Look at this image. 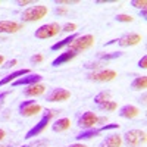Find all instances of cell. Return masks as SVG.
<instances>
[{
  "mask_svg": "<svg viewBox=\"0 0 147 147\" xmlns=\"http://www.w3.org/2000/svg\"><path fill=\"white\" fill-rule=\"evenodd\" d=\"M59 112H60V110H57V109H46L44 113H43V116H41V119L25 134V138L30 140V138H34L35 136H40V134L47 128V125L50 124V121H52L56 115H59Z\"/></svg>",
  "mask_w": 147,
  "mask_h": 147,
  "instance_id": "cell-1",
  "label": "cell"
},
{
  "mask_svg": "<svg viewBox=\"0 0 147 147\" xmlns=\"http://www.w3.org/2000/svg\"><path fill=\"white\" fill-rule=\"evenodd\" d=\"M47 13H49V7L46 5H35V6H31L24 10L22 21L24 22H35V21L43 19Z\"/></svg>",
  "mask_w": 147,
  "mask_h": 147,
  "instance_id": "cell-2",
  "label": "cell"
},
{
  "mask_svg": "<svg viewBox=\"0 0 147 147\" xmlns=\"http://www.w3.org/2000/svg\"><path fill=\"white\" fill-rule=\"evenodd\" d=\"M93 44H94V35L84 34V35H78L77 38L68 46V50L80 53V52H84V50H88L90 47H93Z\"/></svg>",
  "mask_w": 147,
  "mask_h": 147,
  "instance_id": "cell-3",
  "label": "cell"
},
{
  "mask_svg": "<svg viewBox=\"0 0 147 147\" xmlns=\"http://www.w3.org/2000/svg\"><path fill=\"white\" fill-rule=\"evenodd\" d=\"M147 141L146 132L141 129H129L124 134V143L128 147H141Z\"/></svg>",
  "mask_w": 147,
  "mask_h": 147,
  "instance_id": "cell-4",
  "label": "cell"
},
{
  "mask_svg": "<svg viewBox=\"0 0 147 147\" xmlns=\"http://www.w3.org/2000/svg\"><path fill=\"white\" fill-rule=\"evenodd\" d=\"M60 31H62V27L57 22H50V24H44V25L38 27L35 30L34 35H35V38L47 40V38H52V37L57 35Z\"/></svg>",
  "mask_w": 147,
  "mask_h": 147,
  "instance_id": "cell-5",
  "label": "cell"
},
{
  "mask_svg": "<svg viewBox=\"0 0 147 147\" xmlns=\"http://www.w3.org/2000/svg\"><path fill=\"white\" fill-rule=\"evenodd\" d=\"M119 128V124H106L100 128H90V129H82L78 136H75V140L77 141H84V140H91L94 137H99L103 131H107V129H116Z\"/></svg>",
  "mask_w": 147,
  "mask_h": 147,
  "instance_id": "cell-6",
  "label": "cell"
},
{
  "mask_svg": "<svg viewBox=\"0 0 147 147\" xmlns=\"http://www.w3.org/2000/svg\"><path fill=\"white\" fill-rule=\"evenodd\" d=\"M116 77V72L113 69H100V71H93L87 75L88 81L93 82H107V81H112Z\"/></svg>",
  "mask_w": 147,
  "mask_h": 147,
  "instance_id": "cell-7",
  "label": "cell"
},
{
  "mask_svg": "<svg viewBox=\"0 0 147 147\" xmlns=\"http://www.w3.org/2000/svg\"><path fill=\"white\" fill-rule=\"evenodd\" d=\"M18 112L24 118H30V116H34L38 112H41V106L38 103H35V100H25V102L19 103Z\"/></svg>",
  "mask_w": 147,
  "mask_h": 147,
  "instance_id": "cell-8",
  "label": "cell"
},
{
  "mask_svg": "<svg viewBox=\"0 0 147 147\" xmlns=\"http://www.w3.org/2000/svg\"><path fill=\"white\" fill-rule=\"evenodd\" d=\"M97 116L94 112H84L80 118H78V127L82 128V129H90V128H94V125L97 124Z\"/></svg>",
  "mask_w": 147,
  "mask_h": 147,
  "instance_id": "cell-9",
  "label": "cell"
},
{
  "mask_svg": "<svg viewBox=\"0 0 147 147\" xmlns=\"http://www.w3.org/2000/svg\"><path fill=\"white\" fill-rule=\"evenodd\" d=\"M71 97V91L66 90V88H53L50 93L47 94L46 100L50 102V103H55V102H66Z\"/></svg>",
  "mask_w": 147,
  "mask_h": 147,
  "instance_id": "cell-10",
  "label": "cell"
},
{
  "mask_svg": "<svg viewBox=\"0 0 147 147\" xmlns=\"http://www.w3.org/2000/svg\"><path fill=\"white\" fill-rule=\"evenodd\" d=\"M43 81V75L40 74H28V75H24L18 80H15L12 82V87H19V85H32V84H37V82H41Z\"/></svg>",
  "mask_w": 147,
  "mask_h": 147,
  "instance_id": "cell-11",
  "label": "cell"
},
{
  "mask_svg": "<svg viewBox=\"0 0 147 147\" xmlns=\"http://www.w3.org/2000/svg\"><path fill=\"white\" fill-rule=\"evenodd\" d=\"M141 41V35L137 34V32H128V34H124L122 37L116 40V43L121 46V47H129V46H136Z\"/></svg>",
  "mask_w": 147,
  "mask_h": 147,
  "instance_id": "cell-12",
  "label": "cell"
},
{
  "mask_svg": "<svg viewBox=\"0 0 147 147\" xmlns=\"http://www.w3.org/2000/svg\"><path fill=\"white\" fill-rule=\"evenodd\" d=\"M22 24L15 21H0V34H15L22 30Z\"/></svg>",
  "mask_w": 147,
  "mask_h": 147,
  "instance_id": "cell-13",
  "label": "cell"
},
{
  "mask_svg": "<svg viewBox=\"0 0 147 147\" xmlns=\"http://www.w3.org/2000/svg\"><path fill=\"white\" fill-rule=\"evenodd\" d=\"M140 113V109L134 105H125L119 109V116L121 118H125V119H132L136 118Z\"/></svg>",
  "mask_w": 147,
  "mask_h": 147,
  "instance_id": "cell-14",
  "label": "cell"
},
{
  "mask_svg": "<svg viewBox=\"0 0 147 147\" xmlns=\"http://www.w3.org/2000/svg\"><path fill=\"white\" fill-rule=\"evenodd\" d=\"M28 74H31L30 69H18L15 72H12V74H9V75H6L3 80H0V87H3V85H6L9 82H13L15 80H18L24 75H28Z\"/></svg>",
  "mask_w": 147,
  "mask_h": 147,
  "instance_id": "cell-15",
  "label": "cell"
},
{
  "mask_svg": "<svg viewBox=\"0 0 147 147\" xmlns=\"http://www.w3.org/2000/svg\"><path fill=\"white\" fill-rule=\"evenodd\" d=\"M46 91V85L41 82H37L32 85H28V87L24 90V94L28 96V97H37V96H41Z\"/></svg>",
  "mask_w": 147,
  "mask_h": 147,
  "instance_id": "cell-16",
  "label": "cell"
},
{
  "mask_svg": "<svg viewBox=\"0 0 147 147\" xmlns=\"http://www.w3.org/2000/svg\"><path fill=\"white\" fill-rule=\"evenodd\" d=\"M77 55H78V53H75V52L66 50V52H63V53H60V55L53 60V62H52V66H59V65L68 63V62H71L74 57H77Z\"/></svg>",
  "mask_w": 147,
  "mask_h": 147,
  "instance_id": "cell-17",
  "label": "cell"
},
{
  "mask_svg": "<svg viewBox=\"0 0 147 147\" xmlns=\"http://www.w3.org/2000/svg\"><path fill=\"white\" fill-rule=\"evenodd\" d=\"M122 137L118 134H109V136L100 143V147H121Z\"/></svg>",
  "mask_w": 147,
  "mask_h": 147,
  "instance_id": "cell-18",
  "label": "cell"
},
{
  "mask_svg": "<svg viewBox=\"0 0 147 147\" xmlns=\"http://www.w3.org/2000/svg\"><path fill=\"white\" fill-rule=\"evenodd\" d=\"M69 127H71V119L69 118H59L52 124V129L55 132H63Z\"/></svg>",
  "mask_w": 147,
  "mask_h": 147,
  "instance_id": "cell-19",
  "label": "cell"
},
{
  "mask_svg": "<svg viewBox=\"0 0 147 147\" xmlns=\"http://www.w3.org/2000/svg\"><path fill=\"white\" fill-rule=\"evenodd\" d=\"M78 35H80L78 32H72L71 35H68V37H66V38H63L62 41H59V43H55V44H53V46H52L50 49H52L53 52H57V50H60V49H63V47L69 46V44H71V43H72L74 40L77 38Z\"/></svg>",
  "mask_w": 147,
  "mask_h": 147,
  "instance_id": "cell-20",
  "label": "cell"
},
{
  "mask_svg": "<svg viewBox=\"0 0 147 147\" xmlns=\"http://www.w3.org/2000/svg\"><path fill=\"white\" fill-rule=\"evenodd\" d=\"M146 87H147V77H146V75L134 78V80H132V82H131V90H134V91L144 90Z\"/></svg>",
  "mask_w": 147,
  "mask_h": 147,
  "instance_id": "cell-21",
  "label": "cell"
},
{
  "mask_svg": "<svg viewBox=\"0 0 147 147\" xmlns=\"http://www.w3.org/2000/svg\"><path fill=\"white\" fill-rule=\"evenodd\" d=\"M110 97H112V93H110L109 90H103V91H100L99 94H96V96H94V103L99 106V105H102V103L109 102V100H110Z\"/></svg>",
  "mask_w": 147,
  "mask_h": 147,
  "instance_id": "cell-22",
  "label": "cell"
},
{
  "mask_svg": "<svg viewBox=\"0 0 147 147\" xmlns=\"http://www.w3.org/2000/svg\"><path fill=\"white\" fill-rule=\"evenodd\" d=\"M97 107H99L100 112H113V110H116L118 105H116V102H113V100H109V102H106V103L99 105Z\"/></svg>",
  "mask_w": 147,
  "mask_h": 147,
  "instance_id": "cell-23",
  "label": "cell"
},
{
  "mask_svg": "<svg viewBox=\"0 0 147 147\" xmlns=\"http://www.w3.org/2000/svg\"><path fill=\"white\" fill-rule=\"evenodd\" d=\"M122 55V52H113V53H99V59L100 60H113V59H118V57H121Z\"/></svg>",
  "mask_w": 147,
  "mask_h": 147,
  "instance_id": "cell-24",
  "label": "cell"
},
{
  "mask_svg": "<svg viewBox=\"0 0 147 147\" xmlns=\"http://www.w3.org/2000/svg\"><path fill=\"white\" fill-rule=\"evenodd\" d=\"M115 19L118 22H132L134 21V18L131 15H127V13H119V15L115 16Z\"/></svg>",
  "mask_w": 147,
  "mask_h": 147,
  "instance_id": "cell-25",
  "label": "cell"
},
{
  "mask_svg": "<svg viewBox=\"0 0 147 147\" xmlns=\"http://www.w3.org/2000/svg\"><path fill=\"white\" fill-rule=\"evenodd\" d=\"M129 5L134 6V7H137V9H146L147 2H146V0H131Z\"/></svg>",
  "mask_w": 147,
  "mask_h": 147,
  "instance_id": "cell-26",
  "label": "cell"
},
{
  "mask_svg": "<svg viewBox=\"0 0 147 147\" xmlns=\"http://www.w3.org/2000/svg\"><path fill=\"white\" fill-rule=\"evenodd\" d=\"M75 30H77V24H74V22H66L62 27V31H65V32H74Z\"/></svg>",
  "mask_w": 147,
  "mask_h": 147,
  "instance_id": "cell-27",
  "label": "cell"
},
{
  "mask_svg": "<svg viewBox=\"0 0 147 147\" xmlns=\"http://www.w3.org/2000/svg\"><path fill=\"white\" fill-rule=\"evenodd\" d=\"M87 69H94V71H100V68L103 66L102 62H90V63H85L84 65Z\"/></svg>",
  "mask_w": 147,
  "mask_h": 147,
  "instance_id": "cell-28",
  "label": "cell"
},
{
  "mask_svg": "<svg viewBox=\"0 0 147 147\" xmlns=\"http://www.w3.org/2000/svg\"><path fill=\"white\" fill-rule=\"evenodd\" d=\"M31 62L32 63H41L43 62V60H44V57H43V55H40V53H35V55H32L31 56Z\"/></svg>",
  "mask_w": 147,
  "mask_h": 147,
  "instance_id": "cell-29",
  "label": "cell"
},
{
  "mask_svg": "<svg viewBox=\"0 0 147 147\" xmlns=\"http://www.w3.org/2000/svg\"><path fill=\"white\" fill-rule=\"evenodd\" d=\"M12 93V90H7V91H3V93H0V109L3 107L5 102H6V97Z\"/></svg>",
  "mask_w": 147,
  "mask_h": 147,
  "instance_id": "cell-30",
  "label": "cell"
},
{
  "mask_svg": "<svg viewBox=\"0 0 147 147\" xmlns=\"http://www.w3.org/2000/svg\"><path fill=\"white\" fill-rule=\"evenodd\" d=\"M80 2L78 0H56V5L60 6V5H78Z\"/></svg>",
  "mask_w": 147,
  "mask_h": 147,
  "instance_id": "cell-31",
  "label": "cell"
},
{
  "mask_svg": "<svg viewBox=\"0 0 147 147\" xmlns=\"http://www.w3.org/2000/svg\"><path fill=\"white\" fill-rule=\"evenodd\" d=\"M40 146H47V141L46 140H40V141H35V143H31V144L21 146V147H40Z\"/></svg>",
  "mask_w": 147,
  "mask_h": 147,
  "instance_id": "cell-32",
  "label": "cell"
},
{
  "mask_svg": "<svg viewBox=\"0 0 147 147\" xmlns=\"http://www.w3.org/2000/svg\"><path fill=\"white\" fill-rule=\"evenodd\" d=\"M138 66H140L141 69H146V68H147V56H143V57L138 60Z\"/></svg>",
  "mask_w": 147,
  "mask_h": 147,
  "instance_id": "cell-33",
  "label": "cell"
},
{
  "mask_svg": "<svg viewBox=\"0 0 147 147\" xmlns=\"http://www.w3.org/2000/svg\"><path fill=\"white\" fill-rule=\"evenodd\" d=\"M55 12H56L57 15H65L66 12H68V9H66V7H63V6H57Z\"/></svg>",
  "mask_w": 147,
  "mask_h": 147,
  "instance_id": "cell-34",
  "label": "cell"
},
{
  "mask_svg": "<svg viewBox=\"0 0 147 147\" xmlns=\"http://www.w3.org/2000/svg\"><path fill=\"white\" fill-rule=\"evenodd\" d=\"M16 63H18V60H16V59H12V60H9V62H6V65H3V68L7 69V68H10V66H15Z\"/></svg>",
  "mask_w": 147,
  "mask_h": 147,
  "instance_id": "cell-35",
  "label": "cell"
},
{
  "mask_svg": "<svg viewBox=\"0 0 147 147\" xmlns=\"http://www.w3.org/2000/svg\"><path fill=\"white\" fill-rule=\"evenodd\" d=\"M30 3H31L30 0H18V2H16L18 6H27V5H30Z\"/></svg>",
  "mask_w": 147,
  "mask_h": 147,
  "instance_id": "cell-36",
  "label": "cell"
},
{
  "mask_svg": "<svg viewBox=\"0 0 147 147\" xmlns=\"http://www.w3.org/2000/svg\"><path fill=\"white\" fill-rule=\"evenodd\" d=\"M66 147H87V146H85L84 143H74V144H69Z\"/></svg>",
  "mask_w": 147,
  "mask_h": 147,
  "instance_id": "cell-37",
  "label": "cell"
},
{
  "mask_svg": "<svg viewBox=\"0 0 147 147\" xmlns=\"http://www.w3.org/2000/svg\"><path fill=\"white\" fill-rule=\"evenodd\" d=\"M140 16L146 19V16H147V12H146V9H141V10H140Z\"/></svg>",
  "mask_w": 147,
  "mask_h": 147,
  "instance_id": "cell-38",
  "label": "cell"
},
{
  "mask_svg": "<svg viewBox=\"0 0 147 147\" xmlns=\"http://www.w3.org/2000/svg\"><path fill=\"white\" fill-rule=\"evenodd\" d=\"M6 136V132H5V129H2L0 128V140H3V137Z\"/></svg>",
  "mask_w": 147,
  "mask_h": 147,
  "instance_id": "cell-39",
  "label": "cell"
},
{
  "mask_svg": "<svg viewBox=\"0 0 147 147\" xmlns=\"http://www.w3.org/2000/svg\"><path fill=\"white\" fill-rule=\"evenodd\" d=\"M3 62H5V59H3V56H2V55H0V65H2Z\"/></svg>",
  "mask_w": 147,
  "mask_h": 147,
  "instance_id": "cell-40",
  "label": "cell"
}]
</instances>
